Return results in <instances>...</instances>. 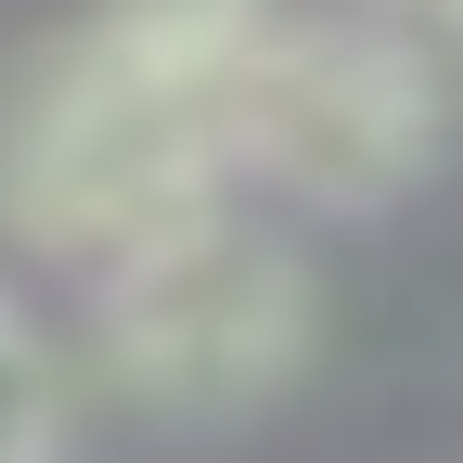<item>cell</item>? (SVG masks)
Listing matches in <instances>:
<instances>
[{
	"label": "cell",
	"mask_w": 463,
	"mask_h": 463,
	"mask_svg": "<svg viewBox=\"0 0 463 463\" xmlns=\"http://www.w3.org/2000/svg\"><path fill=\"white\" fill-rule=\"evenodd\" d=\"M309 322H322V297H309L297 245H270L245 206H206L194 232L90 270L103 373L129 386L142 412H167V425H232V412H258L270 386H297Z\"/></svg>",
	"instance_id": "3"
},
{
	"label": "cell",
	"mask_w": 463,
	"mask_h": 463,
	"mask_svg": "<svg viewBox=\"0 0 463 463\" xmlns=\"http://www.w3.org/2000/svg\"><path fill=\"white\" fill-rule=\"evenodd\" d=\"M438 39H450V52H463V0H450V14H438Z\"/></svg>",
	"instance_id": "6"
},
{
	"label": "cell",
	"mask_w": 463,
	"mask_h": 463,
	"mask_svg": "<svg viewBox=\"0 0 463 463\" xmlns=\"http://www.w3.org/2000/svg\"><path fill=\"white\" fill-rule=\"evenodd\" d=\"M361 14H386V26H425V39H438V14H450V0H361Z\"/></svg>",
	"instance_id": "5"
},
{
	"label": "cell",
	"mask_w": 463,
	"mask_h": 463,
	"mask_svg": "<svg viewBox=\"0 0 463 463\" xmlns=\"http://www.w3.org/2000/svg\"><path fill=\"white\" fill-rule=\"evenodd\" d=\"M65 450V373H52L39 322L0 297V463H52Z\"/></svg>",
	"instance_id": "4"
},
{
	"label": "cell",
	"mask_w": 463,
	"mask_h": 463,
	"mask_svg": "<svg viewBox=\"0 0 463 463\" xmlns=\"http://www.w3.org/2000/svg\"><path fill=\"white\" fill-rule=\"evenodd\" d=\"M438 129H450V90H438L425 26H386L361 0H322V14L283 0L232 78V167L297 206L412 194L438 167Z\"/></svg>",
	"instance_id": "2"
},
{
	"label": "cell",
	"mask_w": 463,
	"mask_h": 463,
	"mask_svg": "<svg viewBox=\"0 0 463 463\" xmlns=\"http://www.w3.org/2000/svg\"><path fill=\"white\" fill-rule=\"evenodd\" d=\"M283 0H90L0 78V232L116 270L245 194L232 78Z\"/></svg>",
	"instance_id": "1"
}]
</instances>
